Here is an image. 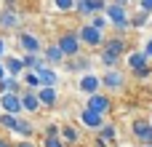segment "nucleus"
Instances as JSON below:
<instances>
[{"label":"nucleus","instance_id":"obj_45","mask_svg":"<svg viewBox=\"0 0 152 147\" xmlns=\"http://www.w3.org/2000/svg\"><path fill=\"white\" fill-rule=\"evenodd\" d=\"M150 21H152V19H150Z\"/></svg>","mask_w":152,"mask_h":147},{"label":"nucleus","instance_id":"obj_4","mask_svg":"<svg viewBox=\"0 0 152 147\" xmlns=\"http://www.w3.org/2000/svg\"><path fill=\"white\" fill-rule=\"evenodd\" d=\"M75 35H77V40H80V46L83 48H102V43H104V32H99V29H94L88 21H83L77 29H75Z\"/></svg>","mask_w":152,"mask_h":147},{"label":"nucleus","instance_id":"obj_17","mask_svg":"<svg viewBox=\"0 0 152 147\" xmlns=\"http://www.w3.org/2000/svg\"><path fill=\"white\" fill-rule=\"evenodd\" d=\"M40 56H43V62H45L48 67H61V64H64V54L59 51V46H56V43H45Z\"/></svg>","mask_w":152,"mask_h":147},{"label":"nucleus","instance_id":"obj_2","mask_svg":"<svg viewBox=\"0 0 152 147\" xmlns=\"http://www.w3.org/2000/svg\"><path fill=\"white\" fill-rule=\"evenodd\" d=\"M104 16H107V21H110V29H115V35L126 37V35L131 32V24H128V16H131V13H128V5H120V3L107 0Z\"/></svg>","mask_w":152,"mask_h":147},{"label":"nucleus","instance_id":"obj_42","mask_svg":"<svg viewBox=\"0 0 152 147\" xmlns=\"http://www.w3.org/2000/svg\"><path fill=\"white\" fill-rule=\"evenodd\" d=\"M139 147H152V142H150V145H139Z\"/></svg>","mask_w":152,"mask_h":147},{"label":"nucleus","instance_id":"obj_38","mask_svg":"<svg viewBox=\"0 0 152 147\" xmlns=\"http://www.w3.org/2000/svg\"><path fill=\"white\" fill-rule=\"evenodd\" d=\"M139 8L147 11V13H152V0H139Z\"/></svg>","mask_w":152,"mask_h":147},{"label":"nucleus","instance_id":"obj_11","mask_svg":"<svg viewBox=\"0 0 152 147\" xmlns=\"http://www.w3.org/2000/svg\"><path fill=\"white\" fill-rule=\"evenodd\" d=\"M0 29L3 32H19L21 29V13L16 8H0Z\"/></svg>","mask_w":152,"mask_h":147},{"label":"nucleus","instance_id":"obj_30","mask_svg":"<svg viewBox=\"0 0 152 147\" xmlns=\"http://www.w3.org/2000/svg\"><path fill=\"white\" fill-rule=\"evenodd\" d=\"M40 62H43L40 54H21V64H24V70H35Z\"/></svg>","mask_w":152,"mask_h":147},{"label":"nucleus","instance_id":"obj_21","mask_svg":"<svg viewBox=\"0 0 152 147\" xmlns=\"http://www.w3.org/2000/svg\"><path fill=\"white\" fill-rule=\"evenodd\" d=\"M3 67H5V75H11V78H21V72H24L21 56H11V54H5V56H3Z\"/></svg>","mask_w":152,"mask_h":147},{"label":"nucleus","instance_id":"obj_35","mask_svg":"<svg viewBox=\"0 0 152 147\" xmlns=\"http://www.w3.org/2000/svg\"><path fill=\"white\" fill-rule=\"evenodd\" d=\"M13 147H40V145H37V142H32V139H16Z\"/></svg>","mask_w":152,"mask_h":147},{"label":"nucleus","instance_id":"obj_36","mask_svg":"<svg viewBox=\"0 0 152 147\" xmlns=\"http://www.w3.org/2000/svg\"><path fill=\"white\" fill-rule=\"evenodd\" d=\"M5 54H8V43H5V35H0V62H3Z\"/></svg>","mask_w":152,"mask_h":147},{"label":"nucleus","instance_id":"obj_22","mask_svg":"<svg viewBox=\"0 0 152 147\" xmlns=\"http://www.w3.org/2000/svg\"><path fill=\"white\" fill-rule=\"evenodd\" d=\"M96 137H99V139H104L107 145H115V142H118V137H120V131H118V123H112V121H104V123H102V129L96 131Z\"/></svg>","mask_w":152,"mask_h":147},{"label":"nucleus","instance_id":"obj_28","mask_svg":"<svg viewBox=\"0 0 152 147\" xmlns=\"http://www.w3.org/2000/svg\"><path fill=\"white\" fill-rule=\"evenodd\" d=\"M86 21H88L94 29H99V32H107V29H110V21H107L104 13H94V16H88Z\"/></svg>","mask_w":152,"mask_h":147},{"label":"nucleus","instance_id":"obj_3","mask_svg":"<svg viewBox=\"0 0 152 147\" xmlns=\"http://www.w3.org/2000/svg\"><path fill=\"white\" fill-rule=\"evenodd\" d=\"M99 78H102V91H107L110 96L126 91V70L112 67V70H104V75H99Z\"/></svg>","mask_w":152,"mask_h":147},{"label":"nucleus","instance_id":"obj_16","mask_svg":"<svg viewBox=\"0 0 152 147\" xmlns=\"http://www.w3.org/2000/svg\"><path fill=\"white\" fill-rule=\"evenodd\" d=\"M21 110H24V115H37L43 107H40V99H37V91H29V88H24L21 94Z\"/></svg>","mask_w":152,"mask_h":147},{"label":"nucleus","instance_id":"obj_40","mask_svg":"<svg viewBox=\"0 0 152 147\" xmlns=\"http://www.w3.org/2000/svg\"><path fill=\"white\" fill-rule=\"evenodd\" d=\"M5 78V67H3V62H0V80Z\"/></svg>","mask_w":152,"mask_h":147},{"label":"nucleus","instance_id":"obj_44","mask_svg":"<svg viewBox=\"0 0 152 147\" xmlns=\"http://www.w3.org/2000/svg\"><path fill=\"white\" fill-rule=\"evenodd\" d=\"M75 3H80V0H75Z\"/></svg>","mask_w":152,"mask_h":147},{"label":"nucleus","instance_id":"obj_18","mask_svg":"<svg viewBox=\"0 0 152 147\" xmlns=\"http://www.w3.org/2000/svg\"><path fill=\"white\" fill-rule=\"evenodd\" d=\"M123 59H126V70H128L131 75H134V72H139V70H144L147 64H152V62L142 54V51H128Z\"/></svg>","mask_w":152,"mask_h":147},{"label":"nucleus","instance_id":"obj_23","mask_svg":"<svg viewBox=\"0 0 152 147\" xmlns=\"http://www.w3.org/2000/svg\"><path fill=\"white\" fill-rule=\"evenodd\" d=\"M21 91H24V86H21V80H19V78L5 75V78L0 80V94H21Z\"/></svg>","mask_w":152,"mask_h":147},{"label":"nucleus","instance_id":"obj_13","mask_svg":"<svg viewBox=\"0 0 152 147\" xmlns=\"http://www.w3.org/2000/svg\"><path fill=\"white\" fill-rule=\"evenodd\" d=\"M59 137L67 147H77L83 142V129L75 126V123H64V126H59Z\"/></svg>","mask_w":152,"mask_h":147},{"label":"nucleus","instance_id":"obj_8","mask_svg":"<svg viewBox=\"0 0 152 147\" xmlns=\"http://www.w3.org/2000/svg\"><path fill=\"white\" fill-rule=\"evenodd\" d=\"M104 121H107L104 115H99V112H94V110H88V107H80V110H77V126H80L83 131H94V134H96Z\"/></svg>","mask_w":152,"mask_h":147},{"label":"nucleus","instance_id":"obj_37","mask_svg":"<svg viewBox=\"0 0 152 147\" xmlns=\"http://www.w3.org/2000/svg\"><path fill=\"white\" fill-rule=\"evenodd\" d=\"M0 147H13L11 137H8V134H3V131H0Z\"/></svg>","mask_w":152,"mask_h":147},{"label":"nucleus","instance_id":"obj_27","mask_svg":"<svg viewBox=\"0 0 152 147\" xmlns=\"http://www.w3.org/2000/svg\"><path fill=\"white\" fill-rule=\"evenodd\" d=\"M19 118H21V115H19ZM19 118H16V115H8V112H0V131L11 137V131L16 129V121H19Z\"/></svg>","mask_w":152,"mask_h":147},{"label":"nucleus","instance_id":"obj_41","mask_svg":"<svg viewBox=\"0 0 152 147\" xmlns=\"http://www.w3.org/2000/svg\"><path fill=\"white\" fill-rule=\"evenodd\" d=\"M112 3H120V5H128L131 0H112Z\"/></svg>","mask_w":152,"mask_h":147},{"label":"nucleus","instance_id":"obj_29","mask_svg":"<svg viewBox=\"0 0 152 147\" xmlns=\"http://www.w3.org/2000/svg\"><path fill=\"white\" fill-rule=\"evenodd\" d=\"M51 8L56 13H75V0H51Z\"/></svg>","mask_w":152,"mask_h":147},{"label":"nucleus","instance_id":"obj_26","mask_svg":"<svg viewBox=\"0 0 152 147\" xmlns=\"http://www.w3.org/2000/svg\"><path fill=\"white\" fill-rule=\"evenodd\" d=\"M75 13H77L80 19H88V16H94V13H96V8H94V0H80V3H75Z\"/></svg>","mask_w":152,"mask_h":147},{"label":"nucleus","instance_id":"obj_12","mask_svg":"<svg viewBox=\"0 0 152 147\" xmlns=\"http://www.w3.org/2000/svg\"><path fill=\"white\" fill-rule=\"evenodd\" d=\"M131 137L139 142V145H150L152 142V126L147 118H136L134 123H131Z\"/></svg>","mask_w":152,"mask_h":147},{"label":"nucleus","instance_id":"obj_39","mask_svg":"<svg viewBox=\"0 0 152 147\" xmlns=\"http://www.w3.org/2000/svg\"><path fill=\"white\" fill-rule=\"evenodd\" d=\"M94 145H96V147H110V145H107V142H104V139H99V137L94 139Z\"/></svg>","mask_w":152,"mask_h":147},{"label":"nucleus","instance_id":"obj_32","mask_svg":"<svg viewBox=\"0 0 152 147\" xmlns=\"http://www.w3.org/2000/svg\"><path fill=\"white\" fill-rule=\"evenodd\" d=\"M40 137H59V123H45Z\"/></svg>","mask_w":152,"mask_h":147},{"label":"nucleus","instance_id":"obj_9","mask_svg":"<svg viewBox=\"0 0 152 147\" xmlns=\"http://www.w3.org/2000/svg\"><path fill=\"white\" fill-rule=\"evenodd\" d=\"M77 94L83 96H91V94H99L102 91V78L96 72H86V75H77V83H75Z\"/></svg>","mask_w":152,"mask_h":147},{"label":"nucleus","instance_id":"obj_33","mask_svg":"<svg viewBox=\"0 0 152 147\" xmlns=\"http://www.w3.org/2000/svg\"><path fill=\"white\" fill-rule=\"evenodd\" d=\"M131 78H136V80H150V78H152V64H147V67L139 70V72H134Z\"/></svg>","mask_w":152,"mask_h":147},{"label":"nucleus","instance_id":"obj_14","mask_svg":"<svg viewBox=\"0 0 152 147\" xmlns=\"http://www.w3.org/2000/svg\"><path fill=\"white\" fill-rule=\"evenodd\" d=\"M0 112H8V115H24L21 110V96L19 94H0Z\"/></svg>","mask_w":152,"mask_h":147},{"label":"nucleus","instance_id":"obj_5","mask_svg":"<svg viewBox=\"0 0 152 147\" xmlns=\"http://www.w3.org/2000/svg\"><path fill=\"white\" fill-rule=\"evenodd\" d=\"M16 46H19V51L21 54H43V37L40 35H35V32H29V29H19L16 32Z\"/></svg>","mask_w":152,"mask_h":147},{"label":"nucleus","instance_id":"obj_15","mask_svg":"<svg viewBox=\"0 0 152 147\" xmlns=\"http://www.w3.org/2000/svg\"><path fill=\"white\" fill-rule=\"evenodd\" d=\"M37 99H40L43 110H53L59 104V88L56 86H40L37 88Z\"/></svg>","mask_w":152,"mask_h":147},{"label":"nucleus","instance_id":"obj_43","mask_svg":"<svg viewBox=\"0 0 152 147\" xmlns=\"http://www.w3.org/2000/svg\"><path fill=\"white\" fill-rule=\"evenodd\" d=\"M147 121H150V126H152V115H150V118H147Z\"/></svg>","mask_w":152,"mask_h":147},{"label":"nucleus","instance_id":"obj_1","mask_svg":"<svg viewBox=\"0 0 152 147\" xmlns=\"http://www.w3.org/2000/svg\"><path fill=\"white\" fill-rule=\"evenodd\" d=\"M126 54H128V40L120 35H110V37H104V43L99 48V62L104 70H112V67H120Z\"/></svg>","mask_w":152,"mask_h":147},{"label":"nucleus","instance_id":"obj_7","mask_svg":"<svg viewBox=\"0 0 152 147\" xmlns=\"http://www.w3.org/2000/svg\"><path fill=\"white\" fill-rule=\"evenodd\" d=\"M83 107H88V110H94V112H99V115H110L112 112V107H115V102H112V96L107 94V91H99V94H91V96H86V104Z\"/></svg>","mask_w":152,"mask_h":147},{"label":"nucleus","instance_id":"obj_24","mask_svg":"<svg viewBox=\"0 0 152 147\" xmlns=\"http://www.w3.org/2000/svg\"><path fill=\"white\" fill-rule=\"evenodd\" d=\"M150 19H152V13H147V11H136V13H131L128 16V24H131V29H142V27H147L150 24Z\"/></svg>","mask_w":152,"mask_h":147},{"label":"nucleus","instance_id":"obj_20","mask_svg":"<svg viewBox=\"0 0 152 147\" xmlns=\"http://www.w3.org/2000/svg\"><path fill=\"white\" fill-rule=\"evenodd\" d=\"M11 137H16V139H32V137H35V123L21 115V118L16 121V129L11 131Z\"/></svg>","mask_w":152,"mask_h":147},{"label":"nucleus","instance_id":"obj_6","mask_svg":"<svg viewBox=\"0 0 152 147\" xmlns=\"http://www.w3.org/2000/svg\"><path fill=\"white\" fill-rule=\"evenodd\" d=\"M56 46H59V51L64 54V59H72V56H77V54H83V46H80V40H77V35H75L72 29L61 32V35L56 37Z\"/></svg>","mask_w":152,"mask_h":147},{"label":"nucleus","instance_id":"obj_34","mask_svg":"<svg viewBox=\"0 0 152 147\" xmlns=\"http://www.w3.org/2000/svg\"><path fill=\"white\" fill-rule=\"evenodd\" d=\"M142 54H144V56L152 62V37H147V40H144V46H142Z\"/></svg>","mask_w":152,"mask_h":147},{"label":"nucleus","instance_id":"obj_10","mask_svg":"<svg viewBox=\"0 0 152 147\" xmlns=\"http://www.w3.org/2000/svg\"><path fill=\"white\" fill-rule=\"evenodd\" d=\"M61 67H64L67 75H86V72H91V56L88 54H77L72 59H64Z\"/></svg>","mask_w":152,"mask_h":147},{"label":"nucleus","instance_id":"obj_31","mask_svg":"<svg viewBox=\"0 0 152 147\" xmlns=\"http://www.w3.org/2000/svg\"><path fill=\"white\" fill-rule=\"evenodd\" d=\"M40 147H67L61 137H40Z\"/></svg>","mask_w":152,"mask_h":147},{"label":"nucleus","instance_id":"obj_19","mask_svg":"<svg viewBox=\"0 0 152 147\" xmlns=\"http://www.w3.org/2000/svg\"><path fill=\"white\" fill-rule=\"evenodd\" d=\"M35 72H37V78H40V86H59V72H56V67H48L45 62H40V64L35 67Z\"/></svg>","mask_w":152,"mask_h":147},{"label":"nucleus","instance_id":"obj_25","mask_svg":"<svg viewBox=\"0 0 152 147\" xmlns=\"http://www.w3.org/2000/svg\"><path fill=\"white\" fill-rule=\"evenodd\" d=\"M19 80H21V86H24V88H29V91H37V88H40V78H37V72H35V70H24Z\"/></svg>","mask_w":152,"mask_h":147}]
</instances>
